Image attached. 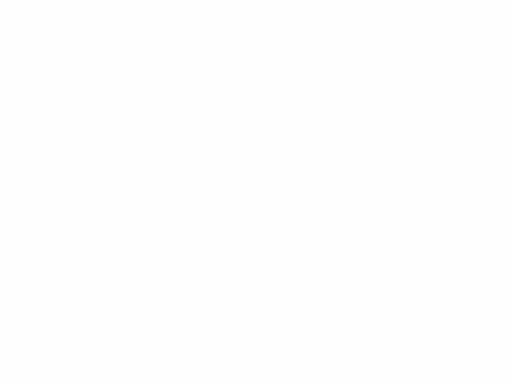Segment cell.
Returning <instances> with one entry per match:
<instances>
[]
</instances>
